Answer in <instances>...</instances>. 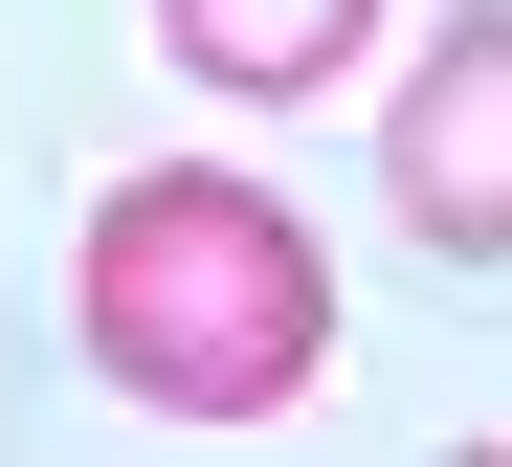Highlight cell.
<instances>
[{
  "instance_id": "obj_1",
  "label": "cell",
  "mask_w": 512,
  "mask_h": 467,
  "mask_svg": "<svg viewBox=\"0 0 512 467\" xmlns=\"http://www.w3.org/2000/svg\"><path fill=\"white\" fill-rule=\"evenodd\" d=\"M67 312H90V379L156 401V423H290L334 379V267H312V223L268 178H223V156L112 178L90 245H67Z\"/></svg>"
},
{
  "instance_id": "obj_2",
  "label": "cell",
  "mask_w": 512,
  "mask_h": 467,
  "mask_svg": "<svg viewBox=\"0 0 512 467\" xmlns=\"http://www.w3.org/2000/svg\"><path fill=\"white\" fill-rule=\"evenodd\" d=\"M379 201L446 245V267H512V0H468V23H423L401 112H379Z\"/></svg>"
},
{
  "instance_id": "obj_3",
  "label": "cell",
  "mask_w": 512,
  "mask_h": 467,
  "mask_svg": "<svg viewBox=\"0 0 512 467\" xmlns=\"http://www.w3.org/2000/svg\"><path fill=\"white\" fill-rule=\"evenodd\" d=\"M156 45H179L201 89H245V112H290V89H334L379 45V0H156Z\"/></svg>"
}]
</instances>
